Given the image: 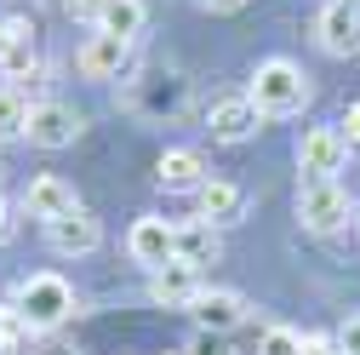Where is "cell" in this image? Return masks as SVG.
<instances>
[{
	"instance_id": "f546056e",
	"label": "cell",
	"mask_w": 360,
	"mask_h": 355,
	"mask_svg": "<svg viewBox=\"0 0 360 355\" xmlns=\"http://www.w3.org/2000/svg\"><path fill=\"white\" fill-rule=\"evenodd\" d=\"M40 355H75V349H40Z\"/></svg>"
},
{
	"instance_id": "52a82bcc",
	"label": "cell",
	"mask_w": 360,
	"mask_h": 355,
	"mask_svg": "<svg viewBox=\"0 0 360 355\" xmlns=\"http://www.w3.org/2000/svg\"><path fill=\"white\" fill-rule=\"evenodd\" d=\"M0 75H12V86L40 75L34 23H29V18H0Z\"/></svg>"
},
{
	"instance_id": "ba28073f",
	"label": "cell",
	"mask_w": 360,
	"mask_h": 355,
	"mask_svg": "<svg viewBox=\"0 0 360 355\" xmlns=\"http://www.w3.org/2000/svg\"><path fill=\"white\" fill-rule=\"evenodd\" d=\"M126 252L138 258L149 275L166 270V263L177 258V224H166V218H138V224H131V235H126Z\"/></svg>"
},
{
	"instance_id": "9a60e30c",
	"label": "cell",
	"mask_w": 360,
	"mask_h": 355,
	"mask_svg": "<svg viewBox=\"0 0 360 355\" xmlns=\"http://www.w3.org/2000/svg\"><path fill=\"white\" fill-rule=\"evenodd\" d=\"M149 298L166 304V309H189V304L200 298V270H195V263H184V258H172L166 270L149 275Z\"/></svg>"
},
{
	"instance_id": "8fae6325",
	"label": "cell",
	"mask_w": 360,
	"mask_h": 355,
	"mask_svg": "<svg viewBox=\"0 0 360 355\" xmlns=\"http://www.w3.org/2000/svg\"><path fill=\"white\" fill-rule=\"evenodd\" d=\"M314 40H321L332 58H354V52H360V12H354V6H338V0H326L321 18H314Z\"/></svg>"
},
{
	"instance_id": "9c48e42d",
	"label": "cell",
	"mask_w": 360,
	"mask_h": 355,
	"mask_svg": "<svg viewBox=\"0 0 360 355\" xmlns=\"http://www.w3.org/2000/svg\"><path fill=\"white\" fill-rule=\"evenodd\" d=\"M80 126H86V120H80L69 104H34L23 138H29L34 149H69V144L80 138Z\"/></svg>"
},
{
	"instance_id": "6da1fadb",
	"label": "cell",
	"mask_w": 360,
	"mask_h": 355,
	"mask_svg": "<svg viewBox=\"0 0 360 355\" xmlns=\"http://www.w3.org/2000/svg\"><path fill=\"white\" fill-rule=\"evenodd\" d=\"M246 98L257 104V115H297L309 104V75L286 58H269V63H257Z\"/></svg>"
},
{
	"instance_id": "4316f807",
	"label": "cell",
	"mask_w": 360,
	"mask_h": 355,
	"mask_svg": "<svg viewBox=\"0 0 360 355\" xmlns=\"http://www.w3.org/2000/svg\"><path fill=\"white\" fill-rule=\"evenodd\" d=\"M338 132H343V144H349V149H360V104H349V115H343Z\"/></svg>"
},
{
	"instance_id": "ffe728a7",
	"label": "cell",
	"mask_w": 360,
	"mask_h": 355,
	"mask_svg": "<svg viewBox=\"0 0 360 355\" xmlns=\"http://www.w3.org/2000/svg\"><path fill=\"white\" fill-rule=\"evenodd\" d=\"M143 0H109L103 6V23L98 29H109V35H126V40H138V29H143Z\"/></svg>"
},
{
	"instance_id": "5b68a950",
	"label": "cell",
	"mask_w": 360,
	"mask_h": 355,
	"mask_svg": "<svg viewBox=\"0 0 360 355\" xmlns=\"http://www.w3.org/2000/svg\"><path fill=\"white\" fill-rule=\"evenodd\" d=\"M343 161H349V144H343L338 126H309L297 138V166L309 172V184H314V178H338Z\"/></svg>"
},
{
	"instance_id": "1f68e13d",
	"label": "cell",
	"mask_w": 360,
	"mask_h": 355,
	"mask_svg": "<svg viewBox=\"0 0 360 355\" xmlns=\"http://www.w3.org/2000/svg\"><path fill=\"white\" fill-rule=\"evenodd\" d=\"M172 355H184V349H172Z\"/></svg>"
},
{
	"instance_id": "7c38bea8",
	"label": "cell",
	"mask_w": 360,
	"mask_h": 355,
	"mask_svg": "<svg viewBox=\"0 0 360 355\" xmlns=\"http://www.w3.org/2000/svg\"><path fill=\"white\" fill-rule=\"evenodd\" d=\"M75 206H80V195H75L69 178H58V172H40L34 184L23 189V212L40 218V224H52V218H63V212H75Z\"/></svg>"
},
{
	"instance_id": "4dcf8cb0",
	"label": "cell",
	"mask_w": 360,
	"mask_h": 355,
	"mask_svg": "<svg viewBox=\"0 0 360 355\" xmlns=\"http://www.w3.org/2000/svg\"><path fill=\"white\" fill-rule=\"evenodd\" d=\"M338 6H354V12H360V0H338Z\"/></svg>"
},
{
	"instance_id": "d4e9b609",
	"label": "cell",
	"mask_w": 360,
	"mask_h": 355,
	"mask_svg": "<svg viewBox=\"0 0 360 355\" xmlns=\"http://www.w3.org/2000/svg\"><path fill=\"white\" fill-rule=\"evenodd\" d=\"M338 355H360V316L343 321V332H338Z\"/></svg>"
},
{
	"instance_id": "2e32d148",
	"label": "cell",
	"mask_w": 360,
	"mask_h": 355,
	"mask_svg": "<svg viewBox=\"0 0 360 355\" xmlns=\"http://www.w3.org/2000/svg\"><path fill=\"white\" fill-rule=\"evenodd\" d=\"M195 195H200V218H206V224H240L246 195H240L235 184H223V178H206Z\"/></svg>"
},
{
	"instance_id": "83f0119b",
	"label": "cell",
	"mask_w": 360,
	"mask_h": 355,
	"mask_svg": "<svg viewBox=\"0 0 360 355\" xmlns=\"http://www.w3.org/2000/svg\"><path fill=\"white\" fill-rule=\"evenodd\" d=\"M0 241H12V206L0 201Z\"/></svg>"
},
{
	"instance_id": "ac0fdd59",
	"label": "cell",
	"mask_w": 360,
	"mask_h": 355,
	"mask_svg": "<svg viewBox=\"0 0 360 355\" xmlns=\"http://www.w3.org/2000/svg\"><path fill=\"white\" fill-rule=\"evenodd\" d=\"M155 178H160V189H200L206 184V161L195 149H166Z\"/></svg>"
},
{
	"instance_id": "cb8c5ba5",
	"label": "cell",
	"mask_w": 360,
	"mask_h": 355,
	"mask_svg": "<svg viewBox=\"0 0 360 355\" xmlns=\"http://www.w3.org/2000/svg\"><path fill=\"white\" fill-rule=\"evenodd\" d=\"M184 355H235V349L223 344V332H200V338H195V344H189Z\"/></svg>"
},
{
	"instance_id": "44dd1931",
	"label": "cell",
	"mask_w": 360,
	"mask_h": 355,
	"mask_svg": "<svg viewBox=\"0 0 360 355\" xmlns=\"http://www.w3.org/2000/svg\"><path fill=\"white\" fill-rule=\"evenodd\" d=\"M257 355H303V332H292V327H269L263 344H257Z\"/></svg>"
},
{
	"instance_id": "e0dca14e",
	"label": "cell",
	"mask_w": 360,
	"mask_h": 355,
	"mask_svg": "<svg viewBox=\"0 0 360 355\" xmlns=\"http://www.w3.org/2000/svg\"><path fill=\"white\" fill-rule=\"evenodd\" d=\"M177 258L184 263H217L223 258V241H217V224H206V218H195V224H177Z\"/></svg>"
},
{
	"instance_id": "7a4b0ae2",
	"label": "cell",
	"mask_w": 360,
	"mask_h": 355,
	"mask_svg": "<svg viewBox=\"0 0 360 355\" xmlns=\"http://www.w3.org/2000/svg\"><path fill=\"white\" fill-rule=\"evenodd\" d=\"M18 316L29 321V332H52V327H63V321L75 316V287H69L63 275H52V270L29 275V281L18 287Z\"/></svg>"
},
{
	"instance_id": "484cf974",
	"label": "cell",
	"mask_w": 360,
	"mask_h": 355,
	"mask_svg": "<svg viewBox=\"0 0 360 355\" xmlns=\"http://www.w3.org/2000/svg\"><path fill=\"white\" fill-rule=\"evenodd\" d=\"M303 355H338V338H326V332H303Z\"/></svg>"
},
{
	"instance_id": "30bf717a",
	"label": "cell",
	"mask_w": 360,
	"mask_h": 355,
	"mask_svg": "<svg viewBox=\"0 0 360 355\" xmlns=\"http://www.w3.org/2000/svg\"><path fill=\"white\" fill-rule=\"evenodd\" d=\"M46 241H52V252H63V258H86V252H98L103 230H98V218L86 212V206H75V212H63V218L46 224Z\"/></svg>"
},
{
	"instance_id": "3957f363",
	"label": "cell",
	"mask_w": 360,
	"mask_h": 355,
	"mask_svg": "<svg viewBox=\"0 0 360 355\" xmlns=\"http://www.w3.org/2000/svg\"><path fill=\"white\" fill-rule=\"evenodd\" d=\"M349 212H354V206H349V195H343L338 178H314V184L297 189V218H303V230H314V235L343 230Z\"/></svg>"
},
{
	"instance_id": "603a6c76",
	"label": "cell",
	"mask_w": 360,
	"mask_h": 355,
	"mask_svg": "<svg viewBox=\"0 0 360 355\" xmlns=\"http://www.w3.org/2000/svg\"><path fill=\"white\" fill-rule=\"evenodd\" d=\"M103 6H109V0H63V12L80 18V23H103Z\"/></svg>"
},
{
	"instance_id": "f1b7e54d",
	"label": "cell",
	"mask_w": 360,
	"mask_h": 355,
	"mask_svg": "<svg viewBox=\"0 0 360 355\" xmlns=\"http://www.w3.org/2000/svg\"><path fill=\"white\" fill-rule=\"evenodd\" d=\"M212 12H235V6H246V0H206Z\"/></svg>"
},
{
	"instance_id": "4fadbf2b",
	"label": "cell",
	"mask_w": 360,
	"mask_h": 355,
	"mask_svg": "<svg viewBox=\"0 0 360 355\" xmlns=\"http://www.w3.org/2000/svg\"><path fill=\"white\" fill-rule=\"evenodd\" d=\"M189 316L200 321V332H235L246 321V298L223 292V287H200V298L189 304Z\"/></svg>"
},
{
	"instance_id": "8992f818",
	"label": "cell",
	"mask_w": 360,
	"mask_h": 355,
	"mask_svg": "<svg viewBox=\"0 0 360 355\" xmlns=\"http://www.w3.org/2000/svg\"><path fill=\"white\" fill-rule=\"evenodd\" d=\"M126 63H131V40H126V35H109V29L86 35V46L75 52V69H80L86 80H120Z\"/></svg>"
},
{
	"instance_id": "277c9868",
	"label": "cell",
	"mask_w": 360,
	"mask_h": 355,
	"mask_svg": "<svg viewBox=\"0 0 360 355\" xmlns=\"http://www.w3.org/2000/svg\"><path fill=\"white\" fill-rule=\"evenodd\" d=\"M131 109H138V115H155V120H177V115L189 109V80L155 69L149 80H138V92H131Z\"/></svg>"
},
{
	"instance_id": "5bb4252c",
	"label": "cell",
	"mask_w": 360,
	"mask_h": 355,
	"mask_svg": "<svg viewBox=\"0 0 360 355\" xmlns=\"http://www.w3.org/2000/svg\"><path fill=\"white\" fill-rule=\"evenodd\" d=\"M257 120H263V115H257L252 98H217L212 115H206V132H212L217 144H246L252 132H257Z\"/></svg>"
},
{
	"instance_id": "7402d4cb",
	"label": "cell",
	"mask_w": 360,
	"mask_h": 355,
	"mask_svg": "<svg viewBox=\"0 0 360 355\" xmlns=\"http://www.w3.org/2000/svg\"><path fill=\"white\" fill-rule=\"evenodd\" d=\"M23 338H29V321L18 316V304H12V309H0V355H12Z\"/></svg>"
},
{
	"instance_id": "d6986e66",
	"label": "cell",
	"mask_w": 360,
	"mask_h": 355,
	"mask_svg": "<svg viewBox=\"0 0 360 355\" xmlns=\"http://www.w3.org/2000/svg\"><path fill=\"white\" fill-rule=\"evenodd\" d=\"M29 98H23V86H0V138H23L29 132Z\"/></svg>"
}]
</instances>
